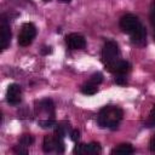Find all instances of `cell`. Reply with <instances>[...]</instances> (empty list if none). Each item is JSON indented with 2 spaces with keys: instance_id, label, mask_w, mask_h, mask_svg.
<instances>
[{
  "instance_id": "cell-1",
  "label": "cell",
  "mask_w": 155,
  "mask_h": 155,
  "mask_svg": "<svg viewBox=\"0 0 155 155\" xmlns=\"http://www.w3.org/2000/svg\"><path fill=\"white\" fill-rule=\"evenodd\" d=\"M124 113L117 107H104L98 116V124L101 127H109V128H116L120 120L122 119Z\"/></svg>"
},
{
  "instance_id": "cell-2",
  "label": "cell",
  "mask_w": 155,
  "mask_h": 155,
  "mask_svg": "<svg viewBox=\"0 0 155 155\" xmlns=\"http://www.w3.org/2000/svg\"><path fill=\"white\" fill-rule=\"evenodd\" d=\"M119 54H120V50L115 41L109 40L104 44V46L102 48V61L105 65L116 62L119 58Z\"/></svg>"
},
{
  "instance_id": "cell-3",
  "label": "cell",
  "mask_w": 155,
  "mask_h": 155,
  "mask_svg": "<svg viewBox=\"0 0 155 155\" xmlns=\"http://www.w3.org/2000/svg\"><path fill=\"white\" fill-rule=\"evenodd\" d=\"M36 35V28L33 23H24L22 25L21 33L18 35V44L19 46H28L31 44L33 39Z\"/></svg>"
},
{
  "instance_id": "cell-4",
  "label": "cell",
  "mask_w": 155,
  "mask_h": 155,
  "mask_svg": "<svg viewBox=\"0 0 155 155\" xmlns=\"http://www.w3.org/2000/svg\"><path fill=\"white\" fill-rule=\"evenodd\" d=\"M142 24L139 23L138 18L133 15H125L121 17L120 19V28L125 31V33H128L130 35L133 34Z\"/></svg>"
},
{
  "instance_id": "cell-5",
  "label": "cell",
  "mask_w": 155,
  "mask_h": 155,
  "mask_svg": "<svg viewBox=\"0 0 155 155\" xmlns=\"http://www.w3.org/2000/svg\"><path fill=\"white\" fill-rule=\"evenodd\" d=\"M21 96H22V91H21V86L17 84H11L7 87L6 91V99L10 104L12 105H17L21 103Z\"/></svg>"
},
{
  "instance_id": "cell-6",
  "label": "cell",
  "mask_w": 155,
  "mask_h": 155,
  "mask_svg": "<svg viewBox=\"0 0 155 155\" xmlns=\"http://www.w3.org/2000/svg\"><path fill=\"white\" fill-rule=\"evenodd\" d=\"M65 42L70 50H80V48H84L86 46L85 38L80 34H76V33H71V34L67 35Z\"/></svg>"
},
{
  "instance_id": "cell-7",
  "label": "cell",
  "mask_w": 155,
  "mask_h": 155,
  "mask_svg": "<svg viewBox=\"0 0 155 155\" xmlns=\"http://www.w3.org/2000/svg\"><path fill=\"white\" fill-rule=\"evenodd\" d=\"M105 68H108V70L111 71V73H114V74L122 75V74H126V73H128L131 70V64L128 62H126V61L117 59L116 62L105 65Z\"/></svg>"
},
{
  "instance_id": "cell-8",
  "label": "cell",
  "mask_w": 155,
  "mask_h": 155,
  "mask_svg": "<svg viewBox=\"0 0 155 155\" xmlns=\"http://www.w3.org/2000/svg\"><path fill=\"white\" fill-rule=\"evenodd\" d=\"M75 154H88V155H94L101 153V145L96 142H92L90 144H79L74 148Z\"/></svg>"
},
{
  "instance_id": "cell-9",
  "label": "cell",
  "mask_w": 155,
  "mask_h": 155,
  "mask_svg": "<svg viewBox=\"0 0 155 155\" xmlns=\"http://www.w3.org/2000/svg\"><path fill=\"white\" fill-rule=\"evenodd\" d=\"M10 41H11L10 27L5 21H2L0 24V48H1V51L7 48V46L10 45Z\"/></svg>"
},
{
  "instance_id": "cell-10",
  "label": "cell",
  "mask_w": 155,
  "mask_h": 155,
  "mask_svg": "<svg viewBox=\"0 0 155 155\" xmlns=\"http://www.w3.org/2000/svg\"><path fill=\"white\" fill-rule=\"evenodd\" d=\"M145 35H147L145 28H144L143 25H140L133 34H131V38H132V41H133V42H136V44H142V42L144 41V39H145Z\"/></svg>"
},
{
  "instance_id": "cell-11",
  "label": "cell",
  "mask_w": 155,
  "mask_h": 155,
  "mask_svg": "<svg viewBox=\"0 0 155 155\" xmlns=\"http://www.w3.org/2000/svg\"><path fill=\"white\" fill-rule=\"evenodd\" d=\"M40 109L44 110L46 114L51 115V117L54 115V105L51 99H44L40 102Z\"/></svg>"
},
{
  "instance_id": "cell-12",
  "label": "cell",
  "mask_w": 155,
  "mask_h": 155,
  "mask_svg": "<svg viewBox=\"0 0 155 155\" xmlns=\"http://www.w3.org/2000/svg\"><path fill=\"white\" fill-rule=\"evenodd\" d=\"M133 147L131 144H120L111 150V154H132Z\"/></svg>"
},
{
  "instance_id": "cell-13",
  "label": "cell",
  "mask_w": 155,
  "mask_h": 155,
  "mask_svg": "<svg viewBox=\"0 0 155 155\" xmlns=\"http://www.w3.org/2000/svg\"><path fill=\"white\" fill-rule=\"evenodd\" d=\"M42 149L45 153H51L54 149V137L45 136L44 137V143H42Z\"/></svg>"
},
{
  "instance_id": "cell-14",
  "label": "cell",
  "mask_w": 155,
  "mask_h": 155,
  "mask_svg": "<svg viewBox=\"0 0 155 155\" xmlns=\"http://www.w3.org/2000/svg\"><path fill=\"white\" fill-rule=\"evenodd\" d=\"M81 92L84 93V94H94L96 92H97V85H94V84H92V82H87V84H85L82 87H81Z\"/></svg>"
},
{
  "instance_id": "cell-15",
  "label": "cell",
  "mask_w": 155,
  "mask_h": 155,
  "mask_svg": "<svg viewBox=\"0 0 155 155\" xmlns=\"http://www.w3.org/2000/svg\"><path fill=\"white\" fill-rule=\"evenodd\" d=\"M34 142V138L31 134H23L19 139V143L23 145V147H29L30 144H33Z\"/></svg>"
},
{
  "instance_id": "cell-16",
  "label": "cell",
  "mask_w": 155,
  "mask_h": 155,
  "mask_svg": "<svg viewBox=\"0 0 155 155\" xmlns=\"http://www.w3.org/2000/svg\"><path fill=\"white\" fill-rule=\"evenodd\" d=\"M63 138H56L54 137V150L58 153V154H62L64 151V143L62 140Z\"/></svg>"
},
{
  "instance_id": "cell-17",
  "label": "cell",
  "mask_w": 155,
  "mask_h": 155,
  "mask_svg": "<svg viewBox=\"0 0 155 155\" xmlns=\"http://www.w3.org/2000/svg\"><path fill=\"white\" fill-rule=\"evenodd\" d=\"M103 81V75L101 73H94L92 74V76L90 78V82L94 84V85H99Z\"/></svg>"
},
{
  "instance_id": "cell-18",
  "label": "cell",
  "mask_w": 155,
  "mask_h": 155,
  "mask_svg": "<svg viewBox=\"0 0 155 155\" xmlns=\"http://www.w3.org/2000/svg\"><path fill=\"white\" fill-rule=\"evenodd\" d=\"M39 126H41L42 128H50V127H52L53 125H54V121L52 120V119H47V120H40L39 122Z\"/></svg>"
},
{
  "instance_id": "cell-19",
  "label": "cell",
  "mask_w": 155,
  "mask_h": 155,
  "mask_svg": "<svg viewBox=\"0 0 155 155\" xmlns=\"http://www.w3.org/2000/svg\"><path fill=\"white\" fill-rule=\"evenodd\" d=\"M70 138H71V140H74V142H76V140H79V138H80V132L78 131V130H73L71 131V133H70Z\"/></svg>"
},
{
  "instance_id": "cell-20",
  "label": "cell",
  "mask_w": 155,
  "mask_h": 155,
  "mask_svg": "<svg viewBox=\"0 0 155 155\" xmlns=\"http://www.w3.org/2000/svg\"><path fill=\"white\" fill-rule=\"evenodd\" d=\"M115 82H116L117 85H125V84H126V78H124L122 75H117V76L115 78Z\"/></svg>"
},
{
  "instance_id": "cell-21",
  "label": "cell",
  "mask_w": 155,
  "mask_h": 155,
  "mask_svg": "<svg viewBox=\"0 0 155 155\" xmlns=\"http://www.w3.org/2000/svg\"><path fill=\"white\" fill-rule=\"evenodd\" d=\"M21 147H22V144H21V145L15 147V148H13V151H15V153H17V154H27V150H25V149H22Z\"/></svg>"
},
{
  "instance_id": "cell-22",
  "label": "cell",
  "mask_w": 155,
  "mask_h": 155,
  "mask_svg": "<svg viewBox=\"0 0 155 155\" xmlns=\"http://www.w3.org/2000/svg\"><path fill=\"white\" fill-rule=\"evenodd\" d=\"M150 150L151 151H155V136H153L151 137V139H150Z\"/></svg>"
},
{
  "instance_id": "cell-23",
  "label": "cell",
  "mask_w": 155,
  "mask_h": 155,
  "mask_svg": "<svg viewBox=\"0 0 155 155\" xmlns=\"http://www.w3.org/2000/svg\"><path fill=\"white\" fill-rule=\"evenodd\" d=\"M150 120H151L153 124H155V105H154V108L150 111Z\"/></svg>"
},
{
  "instance_id": "cell-24",
  "label": "cell",
  "mask_w": 155,
  "mask_h": 155,
  "mask_svg": "<svg viewBox=\"0 0 155 155\" xmlns=\"http://www.w3.org/2000/svg\"><path fill=\"white\" fill-rule=\"evenodd\" d=\"M50 48H51V47H44V48L41 50V53H42V54H47V53H50V52H51Z\"/></svg>"
},
{
  "instance_id": "cell-25",
  "label": "cell",
  "mask_w": 155,
  "mask_h": 155,
  "mask_svg": "<svg viewBox=\"0 0 155 155\" xmlns=\"http://www.w3.org/2000/svg\"><path fill=\"white\" fill-rule=\"evenodd\" d=\"M150 21H151L153 25H155V11H151V15H150Z\"/></svg>"
},
{
  "instance_id": "cell-26",
  "label": "cell",
  "mask_w": 155,
  "mask_h": 155,
  "mask_svg": "<svg viewBox=\"0 0 155 155\" xmlns=\"http://www.w3.org/2000/svg\"><path fill=\"white\" fill-rule=\"evenodd\" d=\"M59 1H62V2H70V0H59Z\"/></svg>"
},
{
  "instance_id": "cell-27",
  "label": "cell",
  "mask_w": 155,
  "mask_h": 155,
  "mask_svg": "<svg viewBox=\"0 0 155 155\" xmlns=\"http://www.w3.org/2000/svg\"><path fill=\"white\" fill-rule=\"evenodd\" d=\"M44 1H45V2H47V1H51V0H44Z\"/></svg>"
},
{
  "instance_id": "cell-28",
  "label": "cell",
  "mask_w": 155,
  "mask_h": 155,
  "mask_svg": "<svg viewBox=\"0 0 155 155\" xmlns=\"http://www.w3.org/2000/svg\"><path fill=\"white\" fill-rule=\"evenodd\" d=\"M154 38H155V33H154Z\"/></svg>"
}]
</instances>
